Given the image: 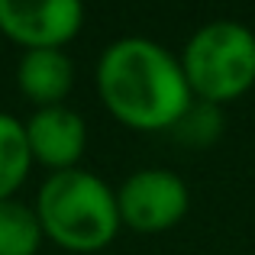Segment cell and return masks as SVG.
<instances>
[{"label": "cell", "mask_w": 255, "mask_h": 255, "mask_svg": "<svg viewBox=\"0 0 255 255\" xmlns=\"http://www.w3.org/2000/svg\"><path fill=\"white\" fill-rule=\"evenodd\" d=\"M32 168V152L26 142V123L0 110V200H13Z\"/></svg>", "instance_id": "obj_8"}, {"label": "cell", "mask_w": 255, "mask_h": 255, "mask_svg": "<svg viewBox=\"0 0 255 255\" xmlns=\"http://www.w3.org/2000/svg\"><path fill=\"white\" fill-rule=\"evenodd\" d=\"M178 58L197 100L223 107L255 87V32L239 19L197 26Z\"/></svg>", "instance_id": "obj_3"}, {"label": "cell", "mask_w": 255, "mask_h": 255, "mask_svg": "<svg viewBox=\"0 0 255 255\" xmlns=\"http://www.w3.org/2000/svg\"><path fill=\"white\" fill-rule=\"evenodd\" d=\"M26 142H29L32 162L55 171L78 168L84 149H87V123L78 110L58 104V107H39L26 120Z\"/></svg>", "instance_id": "obj_6"}, {"label": "cell", "mask_w": 255, "mask_h": 255, "mask_svg": "<svg viewBox=\"0 0 255 255\" xmlns=\"http://www.w3.org/2000/svg\"><path fill=\"white\" fill-rule=\"evenodd\" d=\"M94 84L107 113L139 132L171 129L194 100L181 58L145 36H123L107 45Z\"/></svg>", "instance_id": "obj_1"}, {"label": "cell", "mask_w": 255, "mask_h": 255, "mask_svg": "<svg viewBox=\"0 0 255 255\" xmlns=\"http://www.w3.org/2000/svg\"><path fill=\"white\" fill-rule=\"evenodd\" d=\"M84 26V6L78 0H0V32L36 49H65Z\"/></svg>", "instance_id": "obj_5"}, {"label": "cell", "mask_w": 255, "mask_h": 255, "mask_svg": "<svg viewBox=\"0 0 255 255\" xmlns=\"http://www.w3.org/2000/svg\"><path fill=\"white\" fill-rule=\"evenodd\" d=\"M42 236L68 252H100L120 233L117 191L87 168L55 171L36 194Z\"/></svg>", "instance_id": "obj_2"}, {"label": "cell", "mask_w": 255, "mask_h": 255, "mask_svg": "<svg viewBox=\"0 0 255 255\" xmlns=\"http://www.w3.org/2000/svg\"><path fill=\"white\" fill-rule=\"evenodd\" d=\"M223 126H226L223 107L194 97L191 107L181 113V120L171 126L168 132L178 139L181 145H187V149H207V145H213L220 136H223Z\"/></svg>", "instance_id": "obj_10"}, {"label": "cell", "mask_w": 255, "mask_h": 255, "mask_svg": "<svg viewBox=\"0 0 255 255\" xmlns=\"http://www.w3.org/2000/svg\"><path fill=\"white\" fill-rule=\"evenodd\" d=\"M120 223L132 233H168L191 210V191L171 168H139L117 187Z\"/></svg>", "instance_id": "obj_4"}, {"label": "cell", "mask_w": 255, "mask_h": 255, "mask_svg": "<svg viewBox=\"0 0 255 255\" xmlns=\"http://www.w3.org/2000/svg\"><path fill=\"white\" fill-rule=\"evenodd\" d=\"M16 84L26 100L39 107H58L75 87V62L65 49L23 52L16 65Z\"/></svg>", "instance_id": "obj_7"}, {"label": "cell", "mask_w": 255, "mask_h": 255, "mask_svg": "<svg viewBox=\"0 0 255 255\" xmlns=\"http://www.w3.org/2000/svg\"><path fill=\"white\" fill-rule=\"evenodd\" d=\"M36 207L23 200H0V255H36L42 246Z\"/></svg>", "instance_id": "obj_9"}]
</instances>
